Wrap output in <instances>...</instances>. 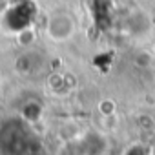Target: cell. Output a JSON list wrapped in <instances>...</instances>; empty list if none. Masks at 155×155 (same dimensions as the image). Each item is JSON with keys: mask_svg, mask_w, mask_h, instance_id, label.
<instances>
[{"mask_svg": "<svg viewBox=\"0 0 155 155\" xmlns=\"http://www.w3.org/2000/svg\"><path fill=\"white\" fill-rule=\"evenodd\" d=\"M31 133L20 119H8L0 124V155H22Z\"/></svg>", "mask_w": 155, "mask_h": 155, "instance_id": "1", "label": "cell"}, {"mask_svg": "<svg viewBox=\"0 0 155 155\" xmlns=\"http://www.w3.org/2000/svg\"><path fill=\"white\" fill-rule=\"evenodd\" d=\"M33 17H35V6L29 0H22L18 4H13L6 15H4V28L15 35H18L20 31L24 29H29L31 28V22H33Z\"/></svg>", "mask_w": 155, "mask_h": 155, "instance_id": "2", "label": "cell"}, {"mask_svg": "<svg viewBox=\"0 0 155 155\" xmlns=\"http://www.w3.org/2000/svg\"><path fill=\"white\" fill-rule=\"evenodd\" d=\"M77 33V20L68 11H57L49 15L46 22V35L53 42H68Z\"/></svg>", "mask_w": 155, "mask_h": 155, "instance_id": "3", "label": "cell"}, {"mask_svg": "<svg viewBox=\"0 0 155 155\" xmlns=\"http://www.w3.org/2000/svg\"><path fill=\"white\" fill-rule=\"evenodd\" d=\"M104 150H106V140L99 133L91 131L77 140L71 155H102Z\"/></svg>", "mask_w": 155, "mask_h": 155, "instance_id": "4", "label": "cell"}, {"mask_svg": "<svg viewBox=\"0 0 155 155\" xmlns=\"http://www.w3.org/2000/svg\"><path fill=\"white\" fill-rule=\"evenodd\" d=\"M44 115V104L37 99H28L20 106V120L26 124H35Z\"/></svg>", "mask_w": 155, "mask_h": 155, "instance_id": "5", "label": "cell"}, {"mask_svg": "<svg viewBox=\"0 0 155 155\" xmlns=\"http://www.w3.org/2000/svg\"><path fill=\"white\" fill-rule=\"evenodd\" d=\"M42 60L38 58V55L37 53H24V55H20L17 60H15V69L20 73V75H33V73H37L38 69H40V64Z\"/></svg>", "mask_w": 155, "mask_h": 155, "instance_id": "6", "label": "cell"}, {"mask_svg": "<svg viewBox=\"0 0 155 155\" xmlns=\"http://www.w3.org/2000/svg\"><path fill=\"white\" fill-rule=\"evenodd\" d=\"M22 155H46V150L42 148V144L37 140V139H29V142H28V146H26V150L22 151Z\"/></svg>", "mask_w": 155, "mask_h": 155, "instance_id": "7", "label": "cell"}, {"mask_svg": "<svg viewBox=\"0 0 155 155\" xmlns=\"http://www.w3.org/2000/svg\"><path fill=\"white\" fill-rule=\"evenodd\" d=\"M148 155H155V148H153L151 151H148Z\"/></svg>", "mask_w": 155, "mask_h": 155, "instance_id": "8", "label": "cell"}, {"mask_svg": "<svg viewBox=\"0 0 155 155\" xmlns=\"http://www.w3.org/2000/svg\"><path fill=\"white\" fill-rule=\"evenodd\" d=\"M153 57H155V46H153Z\"/></svg>", "mask_w": 155, "mask_h": 155, "instance_id": "9", "label": "cell"}, {"mask_svg": "<svg viewBox=\"0 0 155 155\" xmlns=\"http://www.w3.org/2000/svg\"><path fill=\"white\" fill-rule=\"evenodd\" d=\"M0 119H2V111H0Z\"/></svg>", "mask_w": 155, "mask_h": 155, "instance_id": "10", "label": "cell"}]
</instances>
